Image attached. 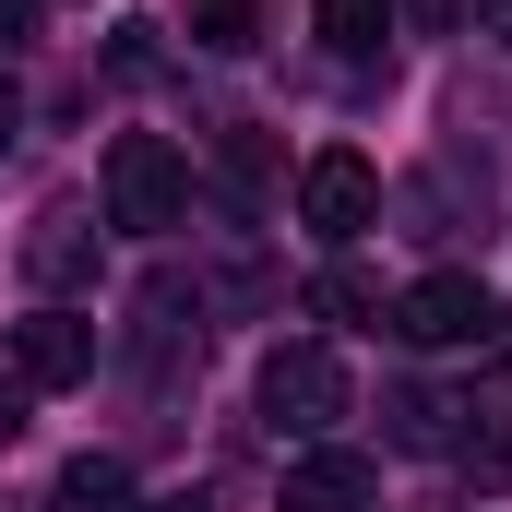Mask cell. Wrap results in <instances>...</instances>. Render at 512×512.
<instances>
[{
  "label": "cell",
  "instance_id": "6da1fadb",
  "mask_svg": "<svg viewBox=\"0 0 512 512\" xmlns=\"http://www.w3.org/2000/svg\"><path fill=\"white\" fill-rule=\"evenodd\" d=\"M334 417H346V358H334V346L298 334V346L262 358V429H274V441H322Z\"/></svg>",
  "mask_w": 512,
  "mask_h": 512
},
{
  "label": "cell",
  "instance_id": "7a4b0ae2",
  "mask_svg": "<svg viewBox=\"0 0 512 512\" xmlns=\"http://www.w3.org/2000/svg\"><path fill=\"white\" fill-rule=\"evenodd\" d=\"M179 203H191L179 143H167V131H120V143H108V227L155 239V227H179Z\"/></svg>",
  "mask_w": 512,
  "mask_h": 512
},
{
  "label": "cell",
  "instance_id": "3957f363",
  "mask_svg": "<svg viewBox=\"0 0 512 512\" xmlns=\"http://www.w3.org/2000/svg\"><path fill=\"white\" fill-rule=\"evenodd\" d=\"M96 358H108V334H96L84 310H60V298L12 322V382H24V393H72V382H96Z\"/></svg>",
  "mask_w": 512,
  "mask_h": 512
},
{
  "label": "cell",
  "instance_id": "277c9868",
  "mask_svg": "<svg viewBox=\"0 0 512 512\" xmlns=\"http://www.w3.org/2000/svg\"><path fill=\"white\" fill-rule=\"evenodd\" d=\"M382 215V167L370 155H346V143H322L310 167H298V227H322V239H358Z\"/></svg>",
  "mask_w": 512,
  "mask_h": 512
},
{
  "label": "cell",
  "instance_id": "5b68a950",
  "mask_svg": "<svg viewBox=\"0 0 512 512\" xmlns=\"http://www.w3.org/2000/svg\"><path fill=\"white\" fill-rule=\"evenodd\" d=\"M382 322L405 346H477V334H489V286H477V274H417Z\"/></svg>",
  "mask_w": 512,
  "mask_h": 512
},
{
  "label": "cell",
  "instance_id": "8992f818",
  "mask_svg": "<svg viewBox=\"0 0 512 512\" xmlns=\"http://www.w3.org/2000/svg\"><path fill=\"white\" fill-rule=\"evenodd\" d=\"M131 358H143V382H179V358H203V298L179 274H155L131 298Z\"/></svg>",
  "mask_w": 512,
  "mask_h": 512
},
{
  "label": "cell",
  "instance_id": "52a82bcc",
  "mask_svg": "<svg viewBox=\"0 0 512 512\" xmlns=\"http://www.w3.org/2000/svg\"><path fill=\"white\" fill-rule=\"evenodd\" d=\"M24 286L36 298H60V286H84L96 274V203H36V227H24Z\"/></svg>",
  "mask_w": 512,
  "mask_h": 512
},
{
  "label": "cell",
  "instance_id": "ba28073f",
  "mask_svg": "<svg viewBox=\"0 0 512 512\" xmlns=\"http://www.w3.org/2000/svg\"><path fill=\"white\" fill-rule=\"evenodd\" d=\"M370 501H382V465L370 453H334V441H310L286 465V489H274V512H370Z\"/></svg>",
  "mask_w": 512,
  "mask_h": 512
},
{
  "label": "cell",
  "instance_id": "9c48e42d",
  "mask_svg": "<svg viewBox=\"0 0 512 512\" xmlns=\"http://www.w3.org/2000/svg\"><path fill=\"white\" fill-rule=\"evenodd\" d=\"M143 489H131V465L120 453H72L60 465V489H48V512H131Z\"/></svg>",
  "mask_w": 512,
  "mask_h": 512
},
{
  "label": "cell",
  "instance_id": "30bf717a",
  "mask_svg": "<svg viewBox=\"0 0 512 512\" xmlns=\"http://www.w3.org/2000/svg\"><path fill=\"white\" fill-rule=\"evenodd\" d=\"M382 417H393V453H453V441H465V429H453L465 405H453V393H429V382H405Z\"/></svg>",
  "mask_w": 512,
  "mask_h": 512
},
{
  "label": "cell",
  "instance_id": "8fae6325",
  "mask_svg": "<svg viewBox=\"0 0 512 512\" xmlns=\"http://www.w3.org/2000/svg\"><path fill=\"white\" fill-rule=\"evenodd\" d=\"M310 24H322L346 60H370V48L393 36V0H310Z\"/></svg>",
  "mask_w": 512,
  "mask_h": 512
},
{
  "label": "cell",
  "instance_id": "7c38bea8",
  "mask_svg": "<svg viewBox=\"0 0 512 512\" xmlns=\"http://www.w3.org/2000/svg\"><path fill=\"white\" fill-rule=\"evenodd\" d=\"M453 465H465V489H512V417H477L453 441Z\"/></svg>",
  "mask_w": 512,
  "mask_h": 512
},
{
  "label": "cell",
  "instance_id": "4fadbf2b",
  "mask_svg": "<svg viewBox=\"0 0 512 512\" xmlns=\"http://www.w3.org/2000/svg\"><path fill=\"white\" fill-rule=\"evenodd\" d=\"M215 167H227V191H274V143H262V131H227V143H215Z\"/></svg>",
  "mask_w": 512,
  "mask_h": 512
},
{
  "label": "cell",
  "instance_id": "5bb4252c",
  "mask_svg": "<svg viewBox=\"0 0 512 512\" xmlns=\"http://www.w3.org/2000/svg\"><path fill=\"white\" fill-rule=\"evenodd\" d=\"M310 310H334V322H382V286H370V274H346V262H334V274H322V286H310Z\"/></svg>",
  "mask_w": 512,
  "mask_h": 512
},
{
  "label": "cell",
  "instance_id": "9a60e30c",
  "mask_svg": "<svg viewBox=\"0 0 512 512\" xmlns=\"http://www.w3.org/2000/svg\"><path fill=\"white\" fill-rule=\"evenodd\" d=\"M191 36L203 48H251V0H191Z\"/></svg>",
  "mask_w": 512,
  "mask_h": 512
},
{
  "label": "cell",
  "instance_id": "2e32d148",
  "mask_svg": "<svg viewBox=\"0 0 512 512\" xmlns=\"http://www.w3.org/2000/svg\"><path fill=\"white\" fill-rule=\"evenodd\" d=\"M108 60H120V84H143V72H155V24H120V48H108Z\"/></svg>",
  "mask_w": 512,
  "mask_h": 512
},
{
  "label": "cell",
  "instance_id": "e0dca14e",
  "mask_svg": "<svg viewBox=\"0 0 512 512\" xmlns=\"http://www.w3.org/2000/svg\"><path fill=\"white\" fill-rule=\"evenodd\" d=\"M393 24H417V36H441V24H465V0H393Z\"/></svg>",
  "mask_w": 512,
  "mask_h": 512
},
{
  "label": "cell",
  "instance_id": "ac0fdd59",
  "mask_svg": "<svg viewBox=\"0 0 512 512\" xmlns=\"http://www.w3.org/2000/svg\"><path fill=\"white\" fill-rule=\"evenodd\" d=\"M24 36H36V0H0V60H12Z\"/></svg>",
  "mask_w": 512,
  "mask_h": 512
},
{
  "label": "cell",
  "instance_id": "d6986e66",
  "mask_svg": "<svg viewBox=\"0 0 512 512\" xmlns=\"http://www.w3.org/2000/svg\"><path fill=\"white\" fill-rule=\"evenodd\" d=\"M12 143H24V84L0 72V155H12Z\"/></svg>",
  "mask_w": 512,
  "mask_h": 512
},
{
  "label": "cell",
  "instance_id": "ffe728a7",
  "mask_svg": "<svg viewBox=\"0 0 512 512\" xmlns=\"http://www.w3.org/2000/svg\"><path fill=\"white\" fill-rule=\"evenodd\" d=\"M0 441H24V393L12 382H0Z\"/></svg>",
  "mask_w": 512,
  "mask_h": 512
},
{
  "label": "cell",
  "instance_id": "44dd1931",
  "mask_svg": "<svg viewBox=\"0 0 512 512\" xmlns=\"http://www.w3.org/2000/svg\"><path fill=\"white\" fill-rule=\"evenodd\" d=\"M477 24H489V36H501V48H512V0H477Z\"/></svg>",
  "mask_w": 512,
  "mask_h": 512
},
{
  "label": "cell",
  "instance_id": "7402d4cb",
  "mask_svg": "<svg viewBox=\"0 0 512 512\" xmlns=\"http://www.w3.org/2000/svg\"><path fill=\"white\" fill-rule=\"evenodd\" d=\"M131 512H203V501H191V489H179V501H131Z\"/></svg>",
  "mask_w": 512,
  "mask_h": 512
}]
</instances>
